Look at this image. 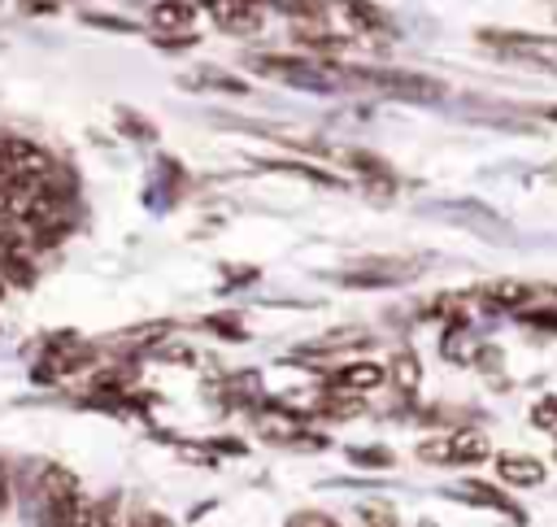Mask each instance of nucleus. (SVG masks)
<instances>
[{"mask_svg": "<svg viewBox=\"0 0 557 527\" xmlns=\"http://www.w3.org/2000/svg\"><path fill=\"white\" fill-rule=\"evenodd\" d=\"M483 296H487L492 305H500V309H518V305L527 301V283H513V279H500V283H492V287H483Z\"/></svg>", "mask_w": 557, "mask_h": 527, "instance_id": "0eeeda50", "label": "nucleus"}, {"mask_svg": "<svg viewBox=\"0 0 557 527\" xmlns=\"http://www.w3.org/2000/svg\"><path fill=\"white\" fill-rule=\"evenodd\" d=\"M131 527H165V523H161L157 514H135V518H131Z\"/></svg>", "mask_w": 557, "mask_h": 527, "instance_id": "dca6fc26", "label": "nucleus"}, {"mask_svg": "<svg viewBox=\"0 0 557 527\" xmlns=\"http://www.w3.org/2000/svg\"><path fill=\"white\" fill-rule=\"evenodd\" d=\"M387 375H392L400 388H413V383L422 379V366H418V357H413V353H400V357L392 361V370H387Z\"/></svg>", "mask_w": 557, "mask_h": 527, "instance_id": "1a4fd4ad", "label": "nucleus"}, {"mask_svg": "<svg viewBox=\"0 0 557 527\" xmlns=\"http://www.w3.org/2000/svg\"><path fill=\"white\" fill-rule=\"evenodd\" d=\"M361 83L379 87L392 100H409V105H435L444 100V83L431 74H409V70H361Z\"/></svg>", "mask_w": 557, "mask_h": 527, "instance_id": "f257e3e1", "label": "nucleus"}, {"mask_svg": "<svg viewBox=\"0 0 557 527\" xmlns=\"http://www.w3.org/2000/svg\"><path fill=\"white\" fill-rule=\"evenodd\" d=\"M344 17H348L357 30H387V17H383L370 0H344Z\"/></svg>", "mask_w": 557, "mask_h": 527, "instance_id": "423d86ee", "label": "nucleus"}, {"mask_svg": "<svg viewBox=\"0 0 557 527\" xmlns=\"http://www.w3.org/2000/svg\"><path fill=\"white\" fill-rule=\"evenodd\" d=\"M191 17H196V4H187V0H161L152 9V26H161V30H187Z\"/></svg>", "mask_w": 557, "mask_h": 527, "instance_id": "20e7f679", "label": "nucleus"}, {"mask_svg": "<svg viewBox=\"0 0 557 527\" xmlns=\"http://www.w3.org/2000/svg\"><path fill=\"white\" fill-rule=\"evenodd\" d=\"M283 527H339L331 514H322V510H296Z\"/></svg>", "mask_w": 557, "mask_h": 527, "instance_id": "9d476101", "label": "nucleus"}, {"mask_svg": "<svg viewBox=\"0 0 557 527\" xmlns=\"http://www.w3.org/2000/svg\"><path fill=\"white\" fill-rule=\"evenodd\" d=\"M83 527H113V514H109V505H87V518H83Z\"/></svg>", "mask_w": 557, "mask_h": 527, "instance_id": "4468645a", "label": "nucleus"}, {"mask_svg": "<svg viewBox=\"0 0 557 527\" xmlns=\"http://www.w3.org/2000/svg\"><path fill=\"white\" fill-rule=\"evenodd\" d=\"M387 375H383V366H374V361H352V366H344L339 375H335V383L339 388H352V392H366V388H379Z\"/></svg>", "mask_w": 557, "mask_h": 527, "instance_id": "39448f33", "label": "nucleus"}, {"mask_svg": "<svg viewBox=\"0 0 557 527\" xmlns=\"http://www.w3.org/2000/svg\"><path fill=\"white\" fill-rule=\"evenodd\" d=\"M117 122H122V126L131 131V139H152V135H157V131H152V126H148L144 118H135L131 109H122V113H117Z\"/></svg>", "mask_w": 557, "mask_h": 527, "instance_id": "f8f14e48", "label": "nucleus"}, {"mask_svg": "<svg viewBox=\"0 0 557 527\" xmlns=\"http://www.w3.org/2000/svg\"><path fill=\"white\" fill-rule=\"evenodd\" d=\"M361 518H366V527H396V514L383 510V505H366Z\"/></svg>", "mask_w": 557, "mask_h": 527, "instance_id": "ddd939ff", "label": "nucleus"}, {"mask_svg": "<svg viewBox=\"0 0 557 527\" xmlns=\"http://www.w3.org/2000/svg\"><path fill=\"white\" fill-rule=\"evenodd\" d=\"M274 4H278V13L300 17V22H318L326 13V0H274Z\"/></svg>", "mask_w": 557, "mask_h": 527, "instance_id": "6e6552de", "label": "nucleus"}, {"mask_svg": "<svg viewBox=\"0 0 557 527\" xmlns=\"http://www.w3.org/2000/svg\"><path fill=\"white\" fill-rule=\"evenodd\" d=\"M535 422H540V427H553V422H557V401H544V405L535 409Z\"/></svg>", "mask_w": 557, "mask_h": 527, "instance_id": "2eb2a0df", "label": "nucleus"}, {"mask_svg": "<svg viewBox=\"0 0 557 527\" xmlns=\"http://www.w3.org/2000/svg\"><path fill=\"white\" fill-rule=\"evenodd\" d=\"M348 457H352V462H361V466H387V462H392V453H387V449H374V444L348 449Z\"/></svg>", "mask_w": 557, "mask_h": 527, "instance_id": "9b49d317", "label": "nucleus"}, {"mask_svg": "<svg viewBox=\"0 0 557 527\" xmlns=\"http://www.w3.org/2000/svg\"><path fill=\"white\" fill-rule=\"evenodd\" d=\"M487 449H492V444H487L479 431H453V436H444V440L422 444V457H426V462H453V466H466V462H483Z\"/></svg>", "mask_w": 557, "mask_h": 527, "instance_id": "f03ea898", "label": "nucleus"}, {"mask_svg": "<svg viewBox=\"0 0 557 527\" xmlns=\"http://www.w3.org/2000/svg\"><path fill=\"white\" fill-rule=\"evenodd\" d=\"M496 475L509 488H535V483H544V462H535L527 453H505V457H496Z\"/></svg>", "mask_w": 557, "mask_h": 527, "instance_id": "7ed1b4c3", "label": "nucleus"}]
</instances>
